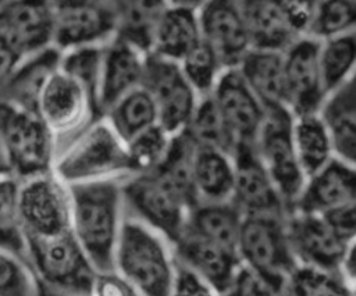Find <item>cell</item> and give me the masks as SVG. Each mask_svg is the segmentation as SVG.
Returning a JSON list of instances; mask_svg holds the SVG:
<instances>
[{"label": "cell", "instance_id": "1", "mask_svg": "<svg viewBox=\"0 0 356 296\" xmlns=\"http://www.w3.org/2000/svg\"><path fill=\"white\" fill-rule=\"evenodd\" d=\"M71 231L96 271L114 270L122 189L115 178L68 183Z\"/></svg>", "mask_w": 356, "mask_h": 296}, {"label": "cell", "instance_id": "2", "mask_svg": "<svg viewBox=\"0 0 356 296\" xmlns=\"http://www.w3.org/2000/svg\"><path fill=\"white\" fill-rule=\"evenodd\" d=\"M114 270L129 281L138 295L172 293L174 254L161 235L142 221H122L114 250Z\"/></svg>", "mask_w": 356, "mask_h": 296}, {"label": "cell", "instance_id": "3", "mask_svg": "<svg viewBox=\"0 0 356 296\" xmlns=\"http://www.w3.org/2000/svg\"><path fill=\"white\" fill-rule=\"evenodd\" d=\"M54 174L65 185L132 174L127 143L104 117L96 118L57 157Z\"/></svg>", "mask_w": 356, "mask_h": 296}, {"label": "cell", "instance_id": "4", "mask_svg": "<svg viewBox=\"0 0 356 296\" xmlns=\"http://www.w3.org/2000/svg\"><path fill=\"white\" fill-rule=\"evenodd\" d=\"M238 256L259 274L277 295L285 293L289 275L299 264L286 233V218L271 214H243Z\"/></svg>", "mask_w": 356, "mask_h": 296}, {"label": "cell", "instance_id": "5", "mask_svg": "<svg viewBox=\"0 0 356 296\" xmlns=\"http://www.w3.org/2000/svg\"><path fill=\"white\" fill-rule=\"evenodd\" d=\"M54 135L35 113L0 100V140L13 176L25 179L49 172Z\"/></svg>", "mask_w": 356, "mask_h": 296}, {"label": "cell", "instance_id": "6", "mask_svg": "<svg viewBox=\"0 0 356 296\" xmlns=\"http://www.w3.org/2000/svg\"><path fill=\"white\" fill-rule=\"evenodd\" d=\"M25 250L35 272L47 286L92 293L96 270L71 229L49 236H26Z\"/></svg>", "mask_w": 356, "mask_h": 296}, {"label": "cell", "instance_id": "7", "mask_svg": "<svg viewBox=\"0 0 356 296\" xmlns=\"http://www.w3.org/2000/svg\"><path fill=\"white\" fill-rule=\"evenodd\" d=\"M293 120L289 107L267 108L257 139L259 156L284 200L288 215L295 211L306 183L293 143Z\"/></svg>", "mask_w": 356, "mask_h": 296}, {"label": "cell", "instance_id": "8", "mask_svg": "<svg viewBox=\"0 0 356 296\" xmlns=\"http://www.w3.org/2000/svg\"><path fill=\"white\" fill-rule=\"evenodd\" d=\"M122 200L138 220L172 245L182 236L189 208L178 193L156 172H138L121 185Z\"/></svg>", "mask_w": 356, "mask_h": 296}, {"label": "cell", "instance_id": "9", "mask_svg": "<svg viewBox=\"0 0 356 296\" xmlns=\"http://www.w3.org/2000/svg\"><path fill=\"white\" fill-rule=\"evenodd\" d=\"M18 218L26 236H49L71 229L67 185L50 172L18 183Z\"/></svg>", "mask_w": 356, "mask_h": 296}, {"label": "cell", "instance_id": "10", "mask_svg": "<svg viewBox=\"0 0 356 296\" xmlns=\"http://www.w3.org/2000/svg\"><path fill=\"white\" fill-rule=\"evenodd\" d=\"M142 86L152 94L159 124L170 135L186 128L200 96L184 75L179 63L147 53Z\"/></svg>", "mask_w": 356, "mask_h": 296}, {"label": "cell", "instance_id": "11", "mask_svg": "<svg viewBox=\"0 0 356 296\" xmlns=\"http://www.w3.org/2000/svg\"><path fill=\"white\" fill-rule=\"evenodd\" d=\"M36 114L54 136L81 131L90 120L102 117L83 86L65 74L60 65L44 83Z\"/></svg>", "mask_w": 356, "mask_h": 296}, {"label": "cell", "instance_id": "12", "mask_svg": "<svg viewBox=\"0 0 356 296\" xmlns=\"http://www.w3.org/2000/svg\"><path fill=\"white\" fill-rule=\"evenodd\" d=\"M235 181L231 200L243 214H271L286 218L284 200L263 164L257 145L239 142L232 151Z\"/></svg>", "mask_w": 356, "mask_h": 296}, {"label": "cell", "instance_id": "13", "mask_svg": "<svg viewBox=\"0 0 356 296\" xmlns=\"http://www.w3.org/2000/svg\"><path fill=\"white\" fill-rule=\"evenodd\" d=\"M211 97L235 145L239 142L257 145L266 120V108L238 67L222 71Z\"/></svg>", "mask_w": 356, "mask_h": 296}, {"label": "cell", "instance_id": "14", "mask_svg": "<svg viewBox=\"0 0 356 296\" xmlns=\"http://www.w3.org/2000/svg\"><path fill=\"white\" fill-rule=\"evenodd\" d=\"M54 18L51 0H7L0 6V36L22 58L54 46Z\"/></svg>", "mask_w": 356, "mask_h": 296}, {"label": "cell", "instance_id": "15", "mask_svg": "<svg viewBox=\"0 0 356 296\" xmlns=\"http://www.w3.org/2000/svg\"><path fill=\"white\" fill-rule=\"evenodd\" d=\"M318 47V39L302 35L282 51L288 106L295 117L318 113L327 97L321 79Z\"/></svg>", "mask_w": 356, "mask_h": 296}, {"label": "cell", "instance_id": "16", "mask_svg": "<svg viewBox=\"0 0 356 296\" xmlns=\"http://www.w3.org/2000/svg\"><path fill=\"white\" fill-rule=\"evenodd\" d=\"M202 39L224 68H235L252 49L239 0H207L199 10Z\"/></svg>", "mask_w": 356, "mask_h": 296}, {"label": "cell", "instance_id": "17", "mask_svg": "<svg viewBox=\"0 0 356 296\" xmlns=\"http://www.w3.org/2000/svg\"><path fill=\"white\" fill-rule=\"evenodd\" d=\"M286 233L299 264L339 271L346 243L316 213L295 211L286 217Z\"/></svg>", "mask_w": 356, "mask_h": 296}, {"label": "cell", "instance_id": "18", "mask_svg": "<svg viewBox=\"0 0 356 296\" xmlns=\"http://www.w3.org/2000/svg\"><path fill=\"white\" fill-rule=\"evenodd\" d=\"M114 38L108 3L56 8L53 44L60 50L104 44Z\"/></svg>", "mask_w": 356, "mask_h": 296}, {"label": "cell", "instance_id": "19", "mask_svg": "<svg viewBox=\"0 0 356 296\" xmlns=\"http://www.w3.org/2000/svg\"><path fill=\"white\" fill-rule=\"evenodd\" d=\"M174 256L196 271L214 293H228L234 275L242 263L236 252L186 231L174 243Z\"/></svg>", "mask_w": 356, "mask_h": 296}, {"label": "cell", "instance_id": "20", "mask_svg": "<svg viewBox=\"0 0 356 296\" xmlns=\"http://www.w3.org/2000/svg\"><path fill=\"white\" fill-rule=\"evenodd\" d=\"M350 202H356V165L334 156L306 179L295 211L321 214Z\"/></svg>", "mask_w": 356, "mask_h": 296}, {"label": "cell", "instance_id": "21", "mask_svg": "<svg viewBox=\"0 0 356 296\" xmlns=\"http://www.w3.org/2000/svg\"><path fill=\"white\" fill-rule=\"evenodd\" d=\"M146 54L118 38L104 44L99 94L102 114L124 94L142 85Z\"/></svg>", "mask_w": 356, "mask_h": 296}, {"label": "cell", "instance_id": "22", "mask_svg": "<svg viewBox=\"0 0 356 296\" xmlns=\"http://www.w3.org/2000/svg\"><path fill=\"white\" fill-rule=\"evenodd\" d=\"M61 51L56 46L22 57L3 88L0 100L36 114L39 96L49 76L60 65Z\"/></svg>", "mask_w": 356, "mask_h": 296}, {"label": "cell", "instance_id": "23", "mask_svg": "<svg viewBox=\"0 0 356 296\" xmlns=\"http://www.w3.org/2000/svg\"><path fill=\"white\" fill-rule=\"evenodd\" d=\"M318 115L328 129L335 157L356 165V72L327 94Z\"/></svg>", "mask_w": 356, "mask_h": 296}, {"label": "cell", "instance_id": "24", "mask_svg": "<svg viewBox=\"0 0 356 296\" xmlns=\"http://www.w3.org/2000/svg\"><path fill=\"white\" fill-rule=\"evenodd\" d=\"M252 49L286 50L302 33L275 0H239Z\"/></svg>", "mask_w": 356, "mask_h": 296}, {"label": "cell", "instance_id": "25", "mask_svg": "<svg viewBox=\"0 0 356 296\" xmlns=\"http://www.w3.org/2000/svg\"><path fill=\"white\" fill-rule=\"evenodd\" d=\"M107 3L114 21V38L149 53L156 28L170 6L167 0H107Z\"/></svg>", "mask_w": 356, "mask_h": 296}, {"label": "cell", "instance_id": "26", "mask_svg": "<svg viewBox=\"0 0 356 296\" xmlns=\"http://www.w3.org/2000/svg\"><path fill=\"white\" fill-rule=\"evenodd\" d=\"M238 69L266 110L289 107L282 51L250 49Z\"/></svg>", "mask_w": 356, "mask_h": 296}, {"label": "cell", "instance_id": "27", "mask_svg": "<svg viewBox=\"0 0 356 296\" xmlns=\"http://www.w3.org/2000/svg\"><path fill=\"white\" fill-rule=\"evenodd\" d=\"M242 220L243 213L232 200L199 202L188 213L185 231L236 252Z\"/></svg>", "mask_w": 356, "mask_h": 296}, {"label": "cell", "instance_id": "28", "mask_svg": "<svg viewBox=\"0 0 356 296\" xmlns=\"http://www.w3.org/2000/svg\"><path fill=\"white\" fill-rule=\"evenodd\" d=\"M197 145L186 128L170 138L168 147L153 171H156L185 202L188 208L199 203L195 186V157Z\"/></svg>", "mask_w": 356, "mask_h": 296}, {"label": "cell", "instance_id": "29", "mask_svg": "<svg viewBox=\"0 0 356 296\" xmlns=\"http://www.w3.org/2000/svg\"><path fill=\"white\" fill-rule=\"evenodd\" d=\"M200 40L197 10L168 6L156 28L149 53L179 63Z\"/></svg>", "mask_w": 356, "mask_h": 296}, {"label": "cell", "instance_id": "30", "mask_svg": "<svg viewBox=\"0 0 356 296\" xmlns=\"http://www.w3.org/2000/svg\"><path fill=\"white\" fill-rule=\"evenodd\" d=\"M235 181L232 156L214 147L197 146L195 186L199 202L231 200Z\"/></svg>", "mask_w": 356, "mask_h": 296}, {"label": "cell", "instance_id": "31", "mask_svg": "<svg viewBox=\"0 0 356 296\" xmlns=\"http://www.w3.org/2000/svg\"><path fill=\"white\" fill-rule=\"evenodd\" d=\"M103 117L125 143L139 132L159 122L156 103L142 85L111 104Z\"/></svg>", "mask_w": 356, "mask_h": 296}, {"label": "cell", "instance_id": "32", "mask_svg": "<svg viewBox=\"0 0 356 296\" xmlns=\"http://www.w3.org/2000/svg\"><path fill=\"white\" fill-rule=\"evenodd\" d=\"M292 133L298 160L306 179L335 156L331 136L318 113L295 117Z\"/></svg>", "mask_w": 356, "mask_h": 296}, {"label": "cell", "instance_id": "33", "mask_svg": "<svg viewBox=\"0 0 356 296\" xmlns=\"http://www.w3.org/2000/svg\"><path fill=\"white\" fill-rule=\"evenodd\" d=\"M318 63L328 94L356 72V31L320 40Z\"/></svg>", "mask_w": 356, "mask_h": 296}, {"label": "cell", "instance_id": "34", "mask_svg": "<svg viewBox=\"0 0 356 296\" xmlns=\"http://www.w3.org/2000/svg\"><path fill=\"white\" fill-rule=\"evenodd\" d=\"M106 44V43H104ZM104 44H89L61 51L60 68L78 81L88 92L96 111L103 117L100 110V79L103 67Z\"/></svg>", "mask_w": 356, "mask_h": 296}, {"label": "cell", "instance_id": "35", "mask_svg": "<svg viewBox=\"0 0 356 296\" xmlns=\"http://www.w3.org/2000/svg\"><path fill=\"white\" fill-rule=\"evenodd\" d=\"M186 129L197 146L220 149L232 156L235 142L228 132L211 94L200 97Z\"/></svg>", "mask_w": 356, "mask_h": 296}, {"label": "cell", "instance_id": "36", "mask_svg": "<svg viewBox=\"0 0 356 296\" xmlns=\"http://www.w3.org/2000/svg\"><path fill=\"white\" fill-rule=\"evenodd\" d=\"M285 293L298 296L350 295V285L341 271L298 264L286 281Z\"/></svg>", "mask_w": 356, "mask_h": 296}, {"label": "cell", "instance_id": "37", "mask_svg": "<svg viewBox=\"0 0 356 296\" xmlns=\"http://www.w3.org/2000/svg\"><path fill=\"white\" fill-rule=\"evenodd\" d=\"M179 67L200 97L211 94L220 75L227 69L203 39L179 61Z\"/></svg>", "mask_w": 356, "mask_h": 296}, {"label": "cell", "instance_id": "38", "mask_svg": "<svg viewBox=\"0 0 356 296\" xmlns=\"http://www.w3.org/2000/svg\"><path fill=\"white\" fill-rule=\"evenodd\" d=\"M353 31H356V0H318L306 35L323 40Z\"/></svg>", "mask_w": 356, "mask_h": 296}, {"label": "cell", "instance_id": "39", "mask_svg": "<svg viewBox=\"0 0 356 296\" xmlns=\"http://www.w3.org/2000/svg\"><path fill=\"white\" fill-rule=\"evenodd\" d=\"M18 182L14 176L0 178V249L17 254L25 250V238L18 218Z\"/></svg>", "mask_w": 356, "mask_h": 296}, {"label": "cell", "instance_id": "40", "mask_svg": "<svg viewBox=\"0 0 356 296\" xmlns=\"http://www.w3.org/2000/svg\"><path fill=\"white\" fill-rule=\"evenodd\" d=\"M171 135L157 122L127 142L132 174L152 171L161 161Z\"/></svg>", "mask_w": 356, "mask_h": 296}, {"label": "cell", "instance_id": "41", "mask_svg": "<svg viewBox=\"0 0 356 296\" xmlns=\"http://www.w3.org/2000/svg\"><path fill=\"white\" fill-rule=\"evenodd\" d=\"M36 288L35 277L17 253L0 249V296H28L36 293Z\"/></svg>", "mask_w": 356, "mask_h": 296}, {"label": "cell", "instance_id": "42", "mask_svg": "<svg viewBox=\"0 0 356 296\" xmlns=\"http://www.w3.org/2000/svg\"><path fill=\"white\" fill-rule=\"evenodd\" d=\"M172 293L185 296H204L214 295V290L196 271L174 256Z\"/></svg>", "mask_w": 356, "mask_h": 296}, {"label": "cell", "instance_id": "43", "mask_svg": "<svg viewBox=\"0 0 356 296\" xmlns=\"http://www.w3.org/2000/svg\"><path fill=\"white\" fill-rule=\"evenodd\" d=\"M334 233L345 243L356 238V202L345 203L320 214Z\"/></svg>", "mask_w": 356, "mask_h": 296}, {"label": "cell", "instance_id": "44", "mask_svg": "<svg viewBox=\"0 0 356 296\" xmlns=\"http://www.w3.org/2000/svg\"><path fill=\"white\" fill-rule=\"evenodd\" d=\"M228 295H277V292L252 268L241 263Z\"/></svg>", "mask_w": 356, "mask_h": 296}, {"label": "cell", "instance_id": "45", "mask_svg": "<svg viewBox=\"0 0 356 296\" xmlns=\"http://www.w3.org/2000/svg\"><path fill=\"white\" fill-rule=\"evenodd\" d=\"M293 26L306 35L314 17L318 0H275Z\"/></svg>", "mask_w": 356, "mask_h": 296}, {"label": "cell", "instance_id": "46", "mask_svg": "<svg viewBox=\"0 0 356 296\" xmlns=\"http://www.w3.org/2000/svg\"><path fill=\"white\" fill-rule=\"evenodd\" d=\"M92 293L97 295H138L136 289L129 281L122 277L117 270L96 271Z\"/></svg>", "mask_w": 356, "mask_h": 296}, {"label": "cell", "instance_id": "47", "mask_svg": "<svg viewBox=\"0 0 356 296\" xmlns=\"http://www.w3.org/2000/svg\"><path fill=\"white\" fill-rule=\"evenodd\" d=\"M18 53L0 36V89L19 63Z\"/></svg>", "mask_w": 356, "mask_h": 296}, {"label": "cell", "instance_id": "48", "mask_svg": "<svg viewBox=\"0 0 356 296\" xmlns=\"http://www.w3.org/2000/svg\"><path fill=\"white\" fill-rule=\"evenodd\" d=\"M339 271L349 285L356 281V238L346 243Z\"/></svg>", "mask_w": 356, "mask_h": 296}, {"label": "cell", "instance_id": "49", "mask_svg": "<svg viewBox=\"0 0 356 296\" xmlns=\"http://www.w3.org/2000/svg\"><path fill=\"white\" fill-rule=\"evenodd\" d=\"M107 0H51L54 8L58 7H71V6H90V4H102Z\"/></svg>", "mask_w": 356, "mask_h": 296}, {"label": "cell", "instance_id": "50", "mask_svg": "<svg viewBox=\"0 0 356 296\" xmlns=\"http://www.w3.org/2000/svg\"><path fill=\"white\" fill-rule=\"evenodd\" d=\"M207 0H167L170 6L175 7H186L192 10H199Z\"/></svg>", "mask_w": 356, "mask_h": 296}, {"label": "cell", "instance_id": "51", "mask_svg": "<svg viewBox=\"0 0 356 296\" xmlns=\"http://www.w3.org/2000/svg\"><path fill=\"white\" fill-rule=\"evenodd\" d=\"M1 176H13V172H11V167H10V163L7 160L3 143L0 140V178Z\"/></svg>", "mask_w": 356, "mask_h": 296}, {"label": "cell", "instance_id": "52", "mask_svg": "<svg viewBox=\"0 0 356 296\" xmlns=\"http://www.w3.org/2000/svg\"><path fill=\"white\" fill-rule=\"evenodd\" d=\"M350 290H352V293L356 295V281H353V282L350 283Z\"/></svg>", "mask_w": 356, "mask_h": 296}, {"label": "cell", "instance_id": "53", "mask_svg": "<svg viewBox=\"0 0 356 296\" xmlns=\"http://www.w3.org/2000/svg\"><path fill=\"white\" fill-rule=\"evenodd\" d=\"M6 1H7V0H0V6H1L3 3H6Z\"/></svg>", "mask_w": 356, "mask_h": 296}]
</instances>
